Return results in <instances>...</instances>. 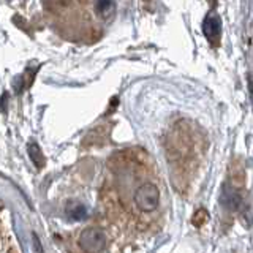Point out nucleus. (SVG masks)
I'll return each mask as SVG.
<instances>
[{"instance_id": "f257e3e1", "label": "nucleus", "mask_w": 253, "mask_h": 253, "mask_svg": "<svg viewBox=\"0 0 253 253\" xmlns=\"http://www.w3.org/2000/svg\"><path fill=\"white\" fill-rule=\"evenodd\" d=\"M134 203L142 212H150L160 203V192L154 184H142L134 193Z\"/></svg>"}, {"instance_id": "f03ea898", "label": "nucleus", "mask_w": 253, "mask_h": 253, "mask_svg": "<svg viewBox=\"0 0 253 253\" xmlns=\"http://www.w3.org/2000/svg\"><path fill=\"white\" fill-rule=\"evenodd\" d=\"M81 247L83 250L89 252V253H97V252H101L105 249L106 245V236L105 233L101 231V229H97V228H90L84 231L81 234Z\"/></svg>"}, {"instance_id": "7ed1b4c3", "label": "nucleus", "mask_w": 253, "mask_h": 253, "mask_svg": "<svg viewBox=\"0 0 253 253\" xmlns=\"http://www.w3.org/2000/svg\"><path fill=\"white\" fill-rule=\"evenodd\" d=\"M203 34L206 38L209 40L211 43H218L220 42V35H221V21L220 16L217 13L211 11L203 22Z\"/></svg>"}, {"instance_id": "20e7f679", "label": "nucleus", "mask_w": 253, "mask_h": 253, "mask_svg": "<svg viewBox=\"0 0 253 253\" xmlns=\"http://www.w3.org/2000/svg\"><path fill=\"white\" fill-rule=\"evenodd\" d=\"M220 201H221V206H223L225 209L237 211L242 204V196H241L239 188H236L229 184L225 185L223 192H221V196H220Z\"/></svg>"}, {"instance_id": "39448f33", "label": "nucleus", "mask_w": 253, "mask_h": 253, "mask_svg": "<svg viewBox=\"0 0 253 253\" xmlns=\"http://www.w3.org/2000/svg\"><path fill=\"white\" fill-rule=\"evenodd\" d=\"M208 220H209L208 211H206V209H200V211H196L195 215H193V225L198 226V228H201Z\"/></svg>"}, {"instance_id": "423d86ee", "label": "nucleus", "mask_w": 253, "mask_h": 253, "mask_svg": "<svg viewBox=\"0 0 253 253\" xmlns=\"http://www.w3.org/2000/svg\"><path fill=\"white\" fill-rule=\"evenodd\" d=\"M249 89H250V97H252V105H253V81H252V78H249Z\"/></svg>"}]
</instances>
